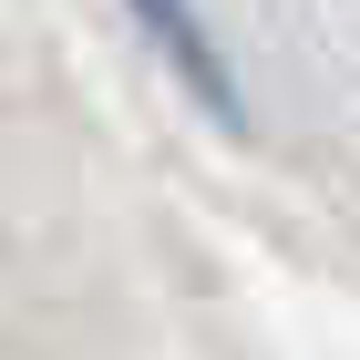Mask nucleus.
<instances>
[{"instance_id": "f257e3e1", "label": "nucleus", "mask_w": 360, "mask_h": 360, "mask_svg": "<svg viewBox=\"0 0 360 360\" xmlns=\"http://www.w3.org/2000/svg\"><path fill=\"white\" fill-rule=\"evenodd\" d=\"M134 21L155 31V41H165V52H175V72H186V83H195V93H206V103L226 113V62L206 52V31H195V11H186V0H134Z\"/></svg>"}]
</instances>
